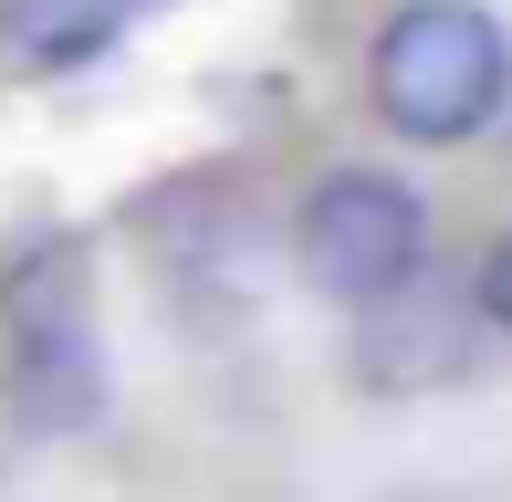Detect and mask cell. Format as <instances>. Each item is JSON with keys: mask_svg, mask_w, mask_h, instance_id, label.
Wrapping results in <instances>:
<instances>
[{"mask_svg": "<svg viewBox=\"0 0 512 502\" xmlns=\"http://www.w3.org/2000/svg\"><path fill=\"white\" fill-rule=\"evenodd\" d=\"M366 95L408 147H471L512 105V42L481 0H408L366 53Z\"/></svg>", "mask_w": 512, "mask_h": 502, "instance_id": "obj_1", "label": "cell"}, {"mask_svg": "<svg viewBox=\"0 0 512 502\" xmlns=\"http://www.w3.org/2000/svg\"><path fill=\"white\" fill-rule=\"evenodd\" d=\"M293 262L324 304L387 314L429 272V210H418V189H398L377 168H335V178H314L304 220H293Z\"/></svg>", "mask_w": 512, "mask_h": 502, "instance_id": "obj_2", "label": "cell"}, {"mask_svg": "<svg viewBox=\"0 0 512 502\" xmlns=\"http://www.w3.org/2000/svg\"><path fill=\"white\" fill-rule=\"evenodd\" d=\"M136 0H11V42L42 63V74H74V63H95L115 32H126Z\"/></svg>", "mask_w": 512, "mask_h": 502, "instance_id": "obj_3", "label": "cell"}, {"mask_svg": "<svg viewBox=\"0 0 512 502\" xmlns=\"http://www.w3.org/2000/svg\"><path fill=\"white\" fill-rule=\"evenodd\" d=\"M481 314H492V325L512 335V231H502L492 251H481Z\"/></svg>", "mask_w": 512, "mask_h": 502, "instance_id": "obj_4", "label": "cell"}]
</instances>
